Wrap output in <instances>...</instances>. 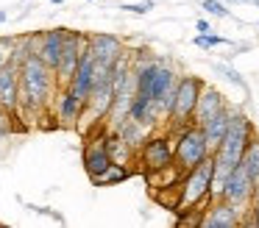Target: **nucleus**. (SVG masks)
Returning a JSON list of instances; mask_svg holds the SVG:
<instances>
[{
	"mask_svg": "<svg viewBox=\"0 0 259 228\" xmlns=\"http://www.w3.org/2000/svg\"><path fill=\"white\" fill-rule=\"evenodd\" d=\"M59 92L56 72L39 59V56H28L20 64V103L17 114L23 120H36L48 106H53V98Z\"/></svg>",
	"mask_w": 259,
	"mask_h": 228,
	"instance_id": "obj_1",
	"label": "nucleus"
},
{
	"mask_svg": "<svg viewBox=\"0 0 259 228\" xmlns=\"http://www.w3.org/2000/svg\"><path fill=\"white\" fill-rule=\"evenodd\" d=\"M256 136L253 131V122L248 120L245 111L234 109L231 111V122H229V131H226L223 142L212 150L214 156V175H212V200L220 198V189H223V181L231 170L242 161L245 156V148L251 145V139Z\"/></svg>",
	"mask_w": 259,
	"mask_h": 228,
	"instance_id": "obj_2",
	"label": "nucleus"
},
{
	"mask_svg": "<svg viewBox=\"0 0 259 228\" xmlns=\"http://www.w3.org/2000/svg\"><path fill=\"white\" fill-rule=\"evenodd\" d=\"M212 175H214V156L203 159L192 170H187L179 181V211L206 209L212 200Z\"/></svg>",
	"mask_w": 259,
	"mask_h": 228,
	"instance_id": "obj_3",
	"label": "nucleus"
},
{
	"mask_svg": "<svg viewBox=\"0 0 259 228\" xmlns=\"http://www.w3.org/2000/svg\"><path fill=\"white\" fill-rule=\"evenodd\" d=\"M212 156L206 136H203V128L190 122V125L173 128V164L181 172L192 170L195 164H201L203 159Z\"/></svg>",
	"mask_w": 259,
	"mask_h": 228,
	"instance_id": "obj_4",
	"label": "nucleus"
},
{
	"mask_svg": "<svg viewBox=\"0 0 259 228\" xmlns=\"http://www.w3.org/2000/svg\"><path fill=\"white\" fill-rule=\"evenodd\" d=\"M203 81L198 75H179V83H176V100H173V111H170V131L181 125H190L192 114H195L198 98H201Z\"/></svg>",
	"mask_w": 259,
	"mask_h": 228,
	"instance_id": "obj_5",
	"label": "nucleus"
},
{
	"mask_svg": "<svg viewBox=\"0 0 259 228\" xmlns=\"http://www.w3.org/2000/svg\"><path fill=\"white\" fill-rule=\"evenodd\" d=\"M253 192H256V181L251 178V172H248V167L237 164L234 170L226 175L223 181V189H220V198L229 200L231 206H237V209L245 214V211H251V203H253Z\"/></svg>",
	"mask_w": 259,
	"mask_h": 228,
	"instance_id": "obj_6",
	"label": "nucleus"
},
{
	"mask_svg": "<svg viewBox=\"0 0 259 228\" xmlns=\"http://www.w3.org/2000/svg\"><path fill=\"white\" fill-rule=\"evenodd\" d=\"M90 44V33H81V31H64V48H62V61L56 67V81L59 86H67L73 81L75 70H78V61L84 48Z\"/></svg>",
	"mask_w": 259,
	"mask_h": 228,
	"instance_id": "obj_7",
	"label": "nucleus"
},
{
	"mask_svg": "<svg viewBox=\"0 0 259 228\" xmlns=\"http://www.w3.org/2000/svg\"><path fill=\"white\" fill-rule=\"evenodd\" d=\"M137 159H140V164L145 167L148 172L170 167L173 164V142H170V136H164V133H151V136L145 139V145L140 148Z\"/></svg>",
	"mask_w": 259,
	"mask_h": 228,
	"instance_id": "obj_8",
	"label": "nucleus"
},
{
	"mask_svg": "<svg viewBox=\"0 0 259 228\" xmlns=\"http://www.w3.org/2000/svg\"><path fill=\"white\" fill-rule=\"evenodd\" d=\"M240 222H245L242 220V211L223 198L209 200V206L203 209V217H201L203 228H237Z\"/></svg>",
	"mask_w": 259,
	"mask_h": 228,
	"instance_id": "obj_9",
	"label": "nucleus"
},
{
	"mask_svg": "<svg viewBox=\"0 0 259 228\" xmlns=\"http://www.w3.org/2000/svg\"><path fill=\"white\" fill-rule=\"evenodd\" d=\"M87 103L81 98H75V92L70 86H59L56 98H53V111H56L59 125H78V120L84 117Z\"/></svg>",
	"mask_w": 259,
	"mask_h": 228,
	"instance_id": "obj_10",
	"label": "nucleus"
},
{
	"mask_svg": "<svg viewBox=\"0 0 259 228\" xmlns=\"http://www.w3.org/2000/svg\"><path fill=\"white\" fill-rule=\"evenodd\" d=\"M81 164H84L90 181H95L98 175H103V172L109 170V164H112V156H109V150H106V139H103V136H92L90 142L84 145Z\"/></svg>",
	"mask_w": 259,
	"mask_h": 228,
	"instance_id": "obj_11",
	"label": "nucleus"
},
{
	"mask_svg": "<svg viewBox=\"0 0 259 228\" xmlns=\"http://www.w3.org/2000/svg\"><path fill=\"white\" fill-rule=\"evenodd\" d=\"M112 103H114V83H112V78H106V81H95L92 95H90V100H87L84 114H90L92 122H101V120L109 117Z\"/></svg>",
	"mask_w": 259,
	"mask_h": 228,
	"instance_id": "obj_12",
	"label": "nucleus"
},
{
	"mask_svg": "<svg viewBox=\"0 0 259 228\" xmlns=\"http://www.w3.org/2000/svg\"><path fill=\"white\" fill-rule=\"evenodd\" d=\"M70 89L75 92V98H81L87 103L92 95V86H95V53H92V48L87 44L84 53H81V61H78V70H75L73 81L67 83Z\"/></svg>",
	"mask_w": 259,
	"mask_h": 228,
	"instance_id": "obj_13",
	"label": "nucleus"
},
{
	"mask_svg": "<svg viewBox=\"0 0 259 228\" xmlns=\"http://www.w3.org/2000/svg\"><path fill=\"white\" fill-rule=\"evenodd\" d=\"M64 31L67 28H51V31L39 33V42H36V56L56 72L59 61H62V48H64Z\"/></svg>",
	"mask_w": 259,
	"mask_h": 228,
	"instance_id": "obj_14",
	"label": "nucleus"
},
{
	"mask_svg": "<svg viewBox=\"0 0 259 228\" xmlns=\"http://www.w3.org/2000/svg\"><path fill=\"white\" fill-rule=\"evenodd\" d=\"M226 106H229L226 95L220 92V89H214V86H209V83H203L201 98H198V106H195V114H192V122H195V125H203L209 117L218 114V111L226 109Z\"/></svg>",
	"mask_w": 259,
	"mask_h": 228,
	"instance_id": "obj_15",
	"label": "nucleus"
},
{
	"mask_svg": "<svg viewBox=\"0 0 259 228\" xmlns=\"http://www.w3.org/2000/svg\"><path fill=\"white\" fill-rule=\"evenodd\" d=\"M90 48H92V53H95V59L106 61V64H114V61L125 53L123 39L114 36V33H90Z\"/></svg>",
	"mask_w": 259,
	"mask_h": 228,
	"instance_id": "obj_16",
	"label": "nucleus"
},
{
	"mask_svg": "<svg viewBox=\"0 0 259 228\" xmlns=\"http://www.w3.org/2000/svg\"><path fill=\"white\" fill-rule=\"evenodd\" d=\"M128 117H131V120H137V122H142V125H148L151 131H153V128H159L162 122H167V120H164V114L159 111V106L153 103L148 95H137V92H134V100H131Z\"/></svg>",
	"mask_w": 259,
	"mask_h": 228,
	"instance_id": "obj_17",
	"label": "nucleus"
},
{
	"mask_svg": "<svg viewBox=\"0 0 259 228\" xmlns=\"http://www.w3.org/2000/svg\"><path fill=\"white\" fill-rule=\"evenodd\" d=\"M0 103L17 111L20 103V67L9 61L6 67H0Z\"/></svg>",
	"mask_w": 259,
	"mask_h": 228,
	"instance_id": "obj_18",
	"label": "nucleus"
},
{
	"mask_svg": "<svg viewBox=\"0 0 259 228\" xmlns=\"http://www.w3.org/2000/svg\"><path fill=\"white\" fill-rule=\"evenodd\" d=\"M231 111H234V106H226V109H220L218 114H212L206 122H203V136H206V142H209V148H218L220 142H223V136H226V131H229V122H231Z\"/></svg>",
	"mask_w": 259,
	"mask_h": 228,
	"instance_id": "obj_19",
	"label": "nucleus"
},
{
	"mask_svg": "<svg viewBox=\"0 0 259 228\" xmlns=\"http://www.w3.org/2000/svg\"><path fill=\"white\" fill-rule=\"evenodd\" d=\"M103 139H106V150H109V156H112V161H117V164H134L137 161V150L131 148L117 131H109L106 128V131H103Z\"/></svg>",
	"mask_w": 259,
	"mask_h": 228,
	"instance_id": "obj_20",
	"label": "nucleus"
},
{
	"mask_svg": "<svg viewBox=\"0 0 259 228\" xmlns=\"http://www.w3.org/2000/svg\"><path fill=\"white\" fill-rule=\"evenodd\" d=\"M114 131H117L120 136H123L125 142H128L131 148L137 150V153H140V148L145 145V139L151 136V128H148V125H142V122H137V120H131V117H125V120L120 122L117 128H114Z\"/></svg>",
	"mask_w": 259,
	"mask_h": 228,
	"instance_id": "obj_21",
	"label": "nucleus"
},
{
	"mask_svg": "<svg viewBox=\"0 0 259 228\" xmlns=\"http://www.w3.org/2000/svg\"><path fill=\"white\" fill-rule=\"evenodd\" d=\"M36 42H39V33H23V36H14L12 42V64H23L28 56H36Z\"/></svg>",
	"mask_w": 259,
	"mask_h": 228,
	"instance_id": "obj_22",
	"label": "nucleus"
},
{
	"mask_svg": "<svg viewBox=\"0 0 259 228\" xmlns=\"http://www.w3.org/2000/svg\"><path fill=\"white\" fill-rule=\"evenodd\" d=\"M131 175H134L131 164H117V161H112V164H109V170L103 172V175H98L92 184H95V187H114V184L128 181Z\"/></svg>",
	"mask_w": 259,
	"mask_h": 228,
	"instance_id": "obj_23",
	"label": "nucleus"
},
{
	"mask_svg": "<svg viewBox=\"0 0 259 228\" xmlns=\"http://www.w3.org/2000/svg\"><path fill=\"white\" fill-rule=\"evenodd\" d=\"M242 164L248 167L251 178L259 184V136H253V139H251V145L245 148V156H242Z\"/></svg>",
	"mask_w": 259,
	"mask_h": 228,
	"instance_id": "obj_24",
	"label": "nucleus"
},
{
	"mask_svg": "<svg viewBox=\"0 0 259 228\" xmlns=\"http://www.w3.org/2000/svg\"><path fill=\"white\" fill-rule=\"evenodd\" d=\"M192 44H195V48H203V50H214V48H220V44H231L229 39L226 36H220V33H198L195 39H192Z\"/></svg>",
	"mask_w": 259,
	"mask_h": 228,
	"instance_id": "obj_25",
	"label": "nucleus"
},
{
	"mask_svg": "<svg viewBox=\"0 0 259 228\" xmlns=\"http://www.w3.org/2000/svg\"><path fill=\"white\" fill-rule=\"evenodd\" d=\"M201 9L206 11L209 17H214V20H229L231 17L229 6H226L223 0H201Z\"/></svg>",
	"mask_w": 259,
	"mask_h": 228,
	"instance_id": "obj_26",
	"label": "nucleus"
},
{
	"mask_svg": "<svg viewBox=\"0 0 259 228\" xmlns=\"http://www.w3.org/2000/svg\"><path fill=\"white\" fill-rule=\"evenodd\" d=\"M214 72H223V78H226V81L237 83V86H240L242 92H248V83H245V78H242V75H240V72H237L231 64H214Z\"/></svg>",
	"mask_w": 259,
	"mask_h": 228,
	"instance_id": "obj_27",
	"label": "nucleus"
},
{
	"mask_svg": "<svg viewBox=\"0 0 259 228\" xmlns=\"http://www.w3.org/2000/svg\"><path fill=\"white\" fill-rule=\"evenodd\" d=\"M14 114H17V111H12L9 106H3V103H0V139H3V136H9V133L14 131V120H17Z\"/></svg>",
	"mask_w": 259,
	"mask_h": 228,
	"instance_id": "obj_28",
	"label": "nucleus"
},
{
	"mask_svg": "<svg viewBox=\"0 0 259 228\" xmlns=\"http://www.w3.org/2000/svg\"><path fill=\"white\" fill-rule=\"evenodd\" d=\"M123 11H128V14H140V17H145V14H151L156 6H153V0H140V3H123L120 6Z\"/></svg>",
	"mask_w": 259,
	"mask_h": 228,
	"instance_id": "obj_29",
	"label": "nucleus"
},
{
	"mask_svg": "<svg viewBox=\"0 0 259 228\" xmlns=\"http://www.w3.org/2000/svg\"><path fill=\"white\" fill-rule=\"evenodd\" d=\"M12 42H14V36L0 39V67H6L12 61Z\"/></svg>",
	"mask_w": 259,
	"mask_h": 228,
	"instance_id": "obj_30",
	"label": "nucleus"
},
{
	"mask_svg": "<svg viewBox=\"0 0 259 228\" xmlns=\"http://www.w3.org/2000/svg\"><path fill=\"white\" fill-rule=\"evenodd\" d=\"M251 220H248V222H251V225H259V184H256V192H253V203H251Z\"/></svg>",
	"mask_w": 259,
	"mask_h": 228,
	"instance_id": "obj_31",
	"label": "nucleus"
},
{
	"mask_svg": "<svg viewBox=\"0 0 259 228\" xmlns=\"http://www.w3.org/2000/svg\"><path fill=\"white\" fill-rule=\"evenodd\" d=\"M195 31H198V33H209V31H212L209 20H203V17H201V20H195Z\"/></svg>",
	"mask_w": 259,
	"mask_h": 228,
	"instance_id": "obj_32",
	"label": "nucleus"
},
{
	"mask_svg": "<svg viewBox=\"0 0 259 228\" xmlns=\"http://www.w3.org/2000/svg\"><path fill=\"white\" fill-rule=\"evenodd\" d=\"M226 6H253L256 0H223Z\"/></svg>",
	"mask_w": 259,
	"mask_h": 228,
	"instance_id": "obj_33",
	"label": "nucleus"
},
{
	"mask_svg": "<svg viewBox=\"0 0 259 228\" xmlns=\"http://www.w3.org/2000/svg\"><path fill=\"white\" fill-rule=\"evenodd\" d=\"M6 20H9V11H6V9H0V25H3Z\"/></svg>",
	"mask_w": 259,
	"mask_h": 228,
	"instance_id": "obj_34",
	"label": "nucleus"
},
{
	"mask_svg": "<svg viewBox=\"0 0 259 228\" xmlns=\"http://www.w3.org/2000/svg\"><path fill=\"white\" fill-rule=\"evenodd\" d=\"M51 3H53V6H62V3H64V0H51Z\"/></svg>",
	"mask_w": 259,
	"mask_h": 228,
	"instance_id": "obj_35",
	"label": "nucleus"
},
{
	"mask_svg": "<svg viewBox=\"0 0 259 228\" xmlns=\"http://www.w3.org/2000/svg\"><path fill=\"white\" fill-rule=\"evenodd\" d=\"M253 6H256V9H259V0H256V3H253Z\"/></svg>",
	"mask_w": 259,
	"mask_h": 228,
	"instance_id": "obj_36",
	"label": "nucleus"
},
{
	"mask_svg": "<svg viewBox=\"0 0 259 228\" xmlns=\"http://www.w3.org/2000/svg\"><path fill=\"white\" fill-rule=\"evenodd\" d=\"M90 3H95V0H90Z\"/></svg>",
	"mask_w": 259,
	"mask_h": 228,
	"instance_id": "obj_37",
	"label": "nucleus"
}]
</instances>
